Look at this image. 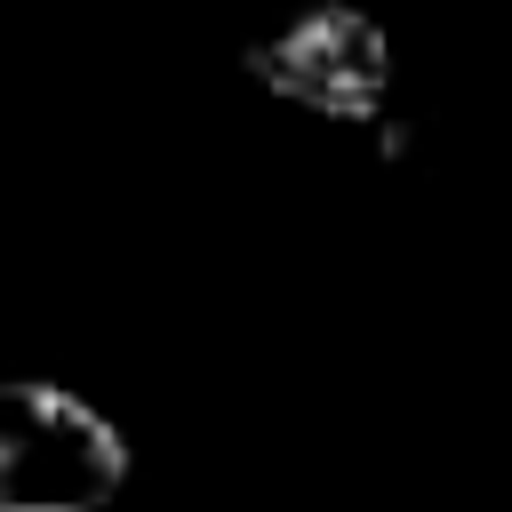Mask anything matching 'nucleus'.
Wrapping results in <instances>:
<instances>
[{"instance_id": "1", "label": "nucleus", "mask_w": 512, "mask_h": 512, "mask_svg": "<svg viewBox=\"0 0 512 512\" xmlns=\"http://www.w3.org/2000/svg\"><path fill=\"white\" fill-rule=\"evenodd\" d=\"M128 488V440L48 376L0 392V512H104Z\"/></svg>"}, {"instance_id": "2", "label": "nucleus", "mask_w": 512, "mask_h": 512, "mask_svg": "<svg viewBox=\"0 0 512 512\" xmlns=\"http://www.w3.org/2000/svg\"><path fill=\"white\" fill-rule=\"evenodd\" d=\"M248 80L272 88L280 104L296 112H320V120H376L384 112V88H392V40L376 16L328 0V8H304L288 16L280 32L248 40Z\"/></svg>"}]
</instances>
